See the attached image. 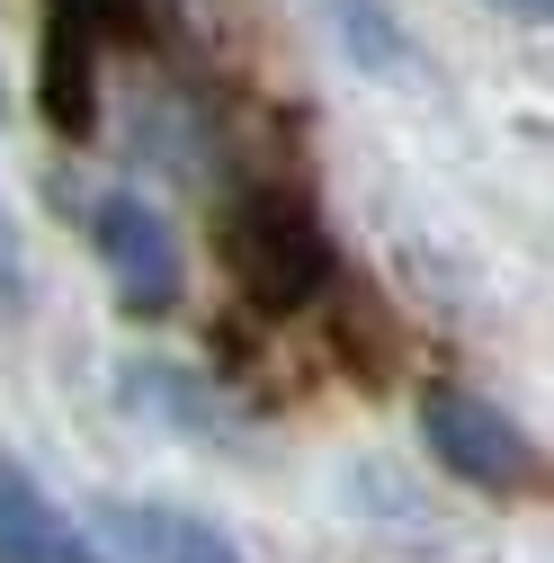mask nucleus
<instances>
[{
    "label": "nucleus",
    "instance_id": "obj_8",
    "mask_svg": "<svg viewBox=\"0 0 554 563\" xmlns=\"http://www.w3.org/2000/svg\"><path fill=\"white\" fill-rule=\"evenodd\" d=\"M19 305H27V242H19L10 197H0V313H19Z\"/></svg>",
    "mask_w": 554,
    "mask_h": 563
},
{
    "label": "nucleus",
    "instance_id": "obj_5",
    "mask_svg": "<svg viewBox=\"0 0 554 563\" xmlns=\"http://www.w3.org/2000/svg\"><path fill=\"white\" fill-rule=\"evenodd\" d=\"M0 563H99V545L45 501V483L27 465L0 456Z\"/></svg>",
    "mask_w": 554,
    "mask_h": 563
},
{
    "label": "nucleus",
    "instance_id": "obj_4",
    "mask_svg": "<svg viewBox=\"0 0 554 563\" xmlns=\"http://www.w3.org/2000/svg\"><path fill=\"white\" fill-rule=\"evenodd\" d=\"M90 545L99 563H251L215 519H197L179 501H99L90 510Z\"/></svg>",
    "mask_w": 554,
    "mask_h": 563
},
{
    "label": "nucleus",
    "instance_id": "obj_7",
    "mask_svg": "<svg viewBox=\"0 0 554 563\" xmlns=\"http://www.w3.org/2000/svg\"><path fill=\"white\" fill-rule=\"evenodd\" d=\"M125 402L134 411H170V420H188V430H215V420H224V402L206 394L188 367H170V358H134L125 367Z\"/></svg>",
    "mask_w": 554,
    "mask_h": 563
},
{
    "label": "nucleus",
    "instance_id": "obj_2",
    "mask_svg": "<svg viewBox=\"0 0 554 563\" xmlns=\"http://www.w3.org/2000/svg\"><path fill=\"white\" fill-rule=\"evenodd\" d=\"M421 448L456 483H474V492H528L536 483V439L519 430L501 402H483L465 385H430L421 394Z\"/></svg>",
    "mask_w": 554,
    "mask_h": 563
},
{
    "label": "nucleus",
    "instance_id": "obj_6",
    "mask_svg": "<svg viewBox=\"0 0 554 563\" xmlns=\"http://www.w3.org/2000/svg\"><path fill=\"white\" fill-rule=\"evenodd\" d=\"M331 27H340V45H350L358 73H376V81L421 73V45L402 36V19L385 10V0H331Z\"/></svg>",
    "mask_w": 554,
    "mask_h": 563
},
{
    "label": "nucleus",
    "instance_id": "obj_1",
    "mask_svg": "<svg viewBox=\"0 0 554 563\" xmlns=\"http://www.w3.org/2000/svg\"><path fill=\"white\" fill-rule=\"evenodd\" d=\"M224 268L242 277L251 305L287 313V305H304V296L331 287V242H322V224L304 216L296 197L259 188V197H242L233 216H224Z\"/></svg>",
    "mask_w": 554,
    "mask_h": 563
},
{
    "label": "nucleus",
    "instance_id": "obj_3",
    "mask_svg": "<svg viewBox=\"0 0 554 563\" xmlns=\"http://www.w3.org/2000/svg\"><path fill=\"white\" fill-rule=\"evenodd\" d=\"M90 251L108 268V287L125 313H170L188 296V260H179V233L162 224V206H144L134 188H108L90 206Z\"/></svg>",
    "mask_w": 554,
    "mask_h": 563
},
{
    "label": "nucleus",
    "instance_id": "obj_9",
    "mask_svg": "<svg viewBox=\"0 0 554 563\" xmlns=\"http://www.w3.org/2000/svg\"><path fill=\"white\" fill-rule=\"evenodd\" d=\"M492 10H510V19H545L554 0H492Z\"/></svg>",
    "mask_w": 554,
    "mask_h": 563
}]
</instances>
